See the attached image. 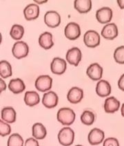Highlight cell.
<instances>
[{"mask_svg": "<svg viewBox=\"0 0 124 146\" xmlns=\"http://www.w3.org/2000/svg\"><path fill=\"white\" fill-rule=\"evenodd\" d=\"M76 117L74 111L70 108H61L57 112V119L58 121L64 125L72 124Z\"/></svg>", "mask_w": 124, "mask_h": 146, "instance_id": "6da1fadb", "label": "cell"}, {"mask_svg": "<svg viewBox=\"0 0 124 146\" xmlns=\"http://www.w3.org/2000/svg\"><path fill=\"white\" fill-rule=\"evenodd\" d=\"M57 138L61 145L70 146L74 142V132L70 127H64L59 130Z\"/></svg>", "mask_w": 124, "mask_h": 146, "instance_id": "7a4b0ae2", "label": "cell"}, {"mask_svg": "<svg viewBox=\"0 0 124 146\" xmlns=\"http://www.w3.org/2000/svg\"><path fill=\"white\" fill-rule=\"evenodd\" d=\"M29 52V47L26 42L23 40L17 41L12 48V53L17 58L26 57Z\"/></svg>", "mask_w": 124, "mask_h": 146, "instance_id": "3957f363", "label": "cell"}, {"mask_svg": "<svg viewBox=\"0 0 124 146\" xmlns=\"http://www.w3.org/2000/svg\"><path fill=\"white\" fill-rule=\"evenodd\" d=\"M100 35L94 30H88L84 36V41L86 45L90 47H95L100 44Z\"/></svg>", "mask_w": 124, "mask_h": 146, "instance_id": "277c9868", "label": "cell"}, {"mask_svg": "<svg viewBox=\"0 0 124 146\" xmlns=\"http://www.w3.org/2000/svg\"><path fill=\"white\" fill-rule=\"evenodd\" d=\"M35 85L37 90L42 92H45L51 89L52 78L48 75L40 76L35 80Z\"/></svg>", "mask_w": 124, "mask_h": 146, "instance_id": "5b68a950", "label": "cell"}, {"mask_svg": "<svg viewBox=\"0 0 124 146\" xmlns=\"http://www.w3.org/2000/svg\"><path fill=\"white\" fill-rule=\"evenodd\" d=\"M65 36L70 40H75L81 35V28L75 22H70L64 29Z\"/></svg>", "mask_w": 124, "mask_h": 146, "instance_id": "8992f818", "label": "cell"}, {"mask_svg": "<svg viewBox=\"0 0 124 146\" xmlns=\"http://www.w3.org/2000/svg\"><path fill=\"white\" fill-rule=\"evenodd\" d=\"M44 22L48 27L55 28L61 23L60 15L55 11H48L44 15Z\"/></svg>", "mask_w": 124, "mask_h": 146, "instance_id": "52a82bcc", "label": "cell"}, {"mask_svg": "<svg viewBox=\"0 0 124 146\" xmlns=\"http://www.w3.org/2000/svg\"><path fill=\"white\" fill-rule=\"evenodd\" d=\"M105 133L101 129L95 128L92 129L88 136V141L92 145H99L104 140Z\"/></svg>", "mask_w": 124, "mask_h": 146, "instance_id": "ba28073f", "label": "cell"}, {"mask_svg": "<svg viewBox=\"0 0 124 146\" xmlns=\"http://www.w3.org/2000/svg\"><path fill=\"white\" fill-rule=\"evenodd\" d=\"M113 16V12L109 7L104 6L100 8L96 12V18L101 23H108L111 21Z\"/></svg>", "mask_w": 124, "mask_h": 146, "instance_id": "9c48e42d", "label": "cell"}, {"mask_svg": "<svg viewBox=\"0 0 124 146\" xmlns=\"http://www.w3.org/2000/svg\"><path fill=\"white\" fill-rule=\"evenodd\" d=\"M101 34L103 38L113 40L118 36V28L115 23H108L102 28Z\"/></svg>", "mask_w": 124, "mask_h": 146, "instance_id": "30bf717a", "label": "cell"}, {"mask_svg": "<svg viewBox=\"0 0 124 146\" xmlns=\"http://www.w3.org/2000/svg\"><path fill=\"white\" fill-rule=\"evenodd\" d=\"M103 67L99 63L95 62L87 68L86 74L90 78L93 80H99L103 75Z\"/></svg>", "mask_w": 124, "mask_h": 146, "instance_id": "8fae6325", "label": "cell"}, {"mask_svg": "<svg viewBox=\"0 0 124 146\" xmlns=\"http://www.w3.org/2000/svg\"><path fill=\"white\" fill-rule=\"evenodd\" d=\"M81 50L77 47H73L68 50L66 53V60L70 64H73L74 66H77L79 62L81 60Z\"/></svg>", "mask_w": 124, "mask_h": 146, "instance_id": "7c38bea8", "label": "cell"}, {"mask_svg": "<svg viewBox=\"0 0 124 146\" xmlns=\"http://www.w3.org/2000/svg\"><path fill=\"white\" fill-rule=\"evenodd\" d=\"M66 67H67V64H66V60L62 58H54L50 63V69H51L52 72L55 74H58V75L64 74L65 72Z\"/></svg>", "mask_w": 124, "mask_h": 146, "instance_id": "4fadbf2b", "label": "cell"}, {"mask_svg": "<svg viewBox=\"0 0 124 146\" xmlns=\"http://www.w3.org/2000/svg\"><path fill=\"white\" fill-rule=\"evenodd\" d=\"M59 102V98L57 93L54 91H48L44 93L42 98V104L48 108H52L57 106Z\"/></svg>", "mask_w": 124, "mask_h": 146, "instance_id": "5bb4252c", "label": "cell"}, {"mask_svg": "<svg viewBox=\"0 0 124 146\" xmlns=\"http://www.w3.org/2000/svg\"><path fill=\"white\" fill-rule=\"evenodd\" d=\"M84 97L83 90L77 86H73L69 90L67 94V99L70 103L77 104L80 102Z\"/></svg>", "mask_w": 124, "mask_h": 146, "instance_id": "9a60e30c", "label": "cell"}, {"mask_svg": "<svg viewBox=\"0 0 124 146\" xmlns=\"http://www.w3.org/2000/svg\"><path fill=\"white\" fill-rule=\"evenodd\" d=\"M111 85L106 80H100L96 85V93L99 96L104 97L108 96L111 93Z\"/></svg>", "mask_w": 124, "mask_h": 146, "instance_id": "2e32d148", "label": "cell"}, {"mask_svg": "<svg viewBox=\"0 0 124 146\" xmlns=\"http://www.w3.org/2000/svg\"><path fill=\"white\" fill-rule=\"evenodd\" d=\"M104 111L107 113H114L120 108V102L115 97H109L105 100Z\"/></svg>", "mask_w": 124, "mask_h": 146, "instance_id": "e0dca14e", "label": "cell"}, {"mask_svg": "<svg viewBox=\"0 0 124 146\" xmlns=\"http://www.w3.org/2000/svg\"><path fill=\"white\" fill-rule=\"evenodd\" d=\"M23 15L27 20L37 19L40 15V6L37 4H30L23 9Z\"/></svg>", "mask_w": 124, "mask_h": 146, "instance_id": "ac0fdd59", "label": "cell"}, {"mask_svg": "<svg viewBox=\"0 0 124 146\" xmlns=\"http://www.w3.org/2000/svg\"><path fill=\"white\" fill-rule=\"evenodd\" d=\"M1 120L8 123H14L16 120V111L13 107H5L1 110Z\"/></svg>", "mask_w": 124, "mask_h": 146, "instance_id": "d6986e66", "label": "cell"}, {"mask_svg": "<svg viewBox=\"0 0 124 146\" xmlns=\"http://www.w3.org/2000/svg\"><path fill=\"white\" fill-rule=\"evenodd\" d=\"M53 36L50 32H44L39 37V43L40 46L45 50H48L53 46Z\"/></svg>", "mask_w": 124, "mask_h": 146, "instance_id": "ffe728a7", "label": "cell"}, {"mask_svg": "<svg viewBox=\"0 0 124 146\" xmlns=\"http://www.w3.org/2000/svg\"><path fill=\"white\" fill-rule=\"evenodd\" d=\"M8 89L13 93L17 94L23 92L26 89V85L23 81L20 78L12 79L8 84Z\"/></svg>", "mask_w": 124, "mask_h": 146, "instance_id": "44dd1931", "label": "cell"}, {"mask_svg": "<svg viewBox=\"0 0 124 146\" xmlns=\"http://www.w3.org/2000/svg\"><path fill=\"white\" fill-rule=\"evenodd\" d=\"M24 102L27 106H34L40 102V95L36 91H26L24 95Z\"/></svg>", "mask_w": 124, "mask_h": 146, "instance_id": "7402d4cb", "label": "cell"}, {"mask_svg": "<svg viewBox=\"0 0 124 146\" xmlns=\"http://www.w3.org/2000/svg\"><path fill=\"white\" fill-rule=\"evenodd\" d=\"M32 133L35 139H44L47 135V130L42 123H35L32 128Z\"/></svg>", "mask_w": 124, "mask_h": 146, "instance_id": "603a6c76", "label": "cell"}, {"mask_svg": "<svg viewBox=\"0 0 124 146\" xmlns=\"http://www.w3.org/2000/svg\"><path fill=\"white\" fill-rule=\"evenodd\" d=\"M74 7L79 13H86L89 12L92 8L91 0H75Z\"/></svg>", "mask_w": 124, "mask_h": 146, "instance_id": "cb8c5ba5", "label": "cell"}, {"mask_svg": "<svg viewBox=\"0 0 124 146\" xmlns=\"http://www.w3.org/2000/svg\"><path fill=\"white\" fill-rule=\"evenodd\" d=\"M13 74L12 67L10 62L7 60H2L0 61V76L3 78L10 77Z\"/></svg>", "mask_w": 124, "mask_h": 146, "instance_id": "d4e9b609", "label": "cell"}, {"mask_svg": "<svg viewBox=\"0 0 124 146\" xmlns=\"http://www.w3.org/2000/svg\"><path fill=\"white\" fill-rule=\"evenodd\" d=\"M24 34V28L19 24H15L12 26L10 35L15 40H19Z\"/></svg>", "mask_w": 124, "mask_h": 146, "instance_id": "484cf974", "label": "cell"}, {"mask_svg": "<svg viewBox=\"0 0 124 146\" xmlns=\"http://www.w3.org/2000/svg\"><path fill=\"white\" fill-rule=\"evenodd\" d=\"M95 115L90 111H84L81 115V121L86 125H90L95 122Z\"/></svg>", "mask_w": 124, "mask_h": 146, "instance_id": "4316f807", "label": "cell"}, {"mask_svg": "<svg viewBox=\"0 0 124 146\" xmlns=\"http://www.w3.org/2000/svg\"><path fill=\"white\" fill-rule=\"evenodd\" d=\"M23 139L19 134L14 133L9 137L7 141V146H23Z\"/></svg>", "mask_w": 124, "mask_h": 146, "instance_id": "83f0119b", "label": "cell"}, {"mask_svg": "<svg viewBox=\"0 0 124 146\" xmlns=\"http://www.w3.org/2000/svg\"><path fill=\"white\" fill-rule=\"evenodd\" d=\"M114 58L119 64H124V45L117 47L114 52Z\"/></svg>", "mask_w": 124, "mask_h": 146, "instance_id": "f1b7e54d", "label": "cell"}, {"mask_svg": "<svg viewBox=\"0 0 124 146\" xmlns=\"http://www.w3.org/2000/svg\"><path fill=\"white\" fill-rule=\"evenodd\" d=\"M11 132V125L3 120H0V135L5 137Z\"/></svg>", "mask_w": 124, "mask_h": 146, "instance_id": "f546056e", "label": "cell"}, {"mask_svg": "<svg viewBox=\"0 0 124 146\" xmlns=\"http://www.w3.org/2000/svg\"><path fill=\"white\" fill-rule=\"evenodd\" d=\"M103 146H119V142L115 137H109L103 141Z\"/></svg>", "mask_w": 124, "mask_h": 146, "instance_id": "4dcf8cb0", "label": "cell"}, {"mask_svg": "<svg viewBox=\"0 0 124 146\" xmlns=\"http://www.w3.org/2000/svg\"><path fill=\"white\" fill-rule=\"evenodd\" d=\"M25 146H40V144L36 139L28 138L25 141Z\"/></svg>", "mask_w": 124, "mask_h": 146, "instance_id": "1f68e13d", "label": "cell"}, {"mask_svg": "<svg viewBox=\"0 0 124 146\" xmlns=\"http://www.w3.org/2000/svg\"><path fill=\"white\" fill-rule=\"evenodd\" d=\"M118 86L122 91H124V74L120 76L118 80Z\"/></svg>", "mask_w": 124, "mask_h": 146, "instance_id": "d6a6232c", "label": "cell"}, {"mask_svg": "<svg viewBox=\"0 0 124 146\" xmlns=\"http://www.w3.org/2000/svg\"><path fill=\"white\" fill-rule=\"evenodd\" d=\"M0 91L1 92H2L3 91H5L6 89V82H4V80H3L2 78L0 79Z\"/></svg>", "mask_w": 124, "mask_h": 146, "instance_id": "836d02e7", "label": "cell"}, {"mask_svg": "<svg viewBox=\"0 0 124 146\" xmlns=\"http://www.w3.org/2000/svg\"><path fill=\"white\" fill-rule=\"evenodd\" d=\"M117 4H119V6L121 9H123L124 8V0H117Z\"/></svg>", "mask_w": 124, "mask_h": 146, "instance_id": "e575fe53", "label": "cell"}, {"mask_svg": "<svg viewBox=\"0 0 124 146\" xmlns=\"http://www.w3.org/2000/svg\"><path fill=\"white\" fill-rule=\"evenodd\" d=\"M35 2L37 3V4H44V3H46L47 2L48 0H35Z\"/></svg>", "mask_w": 124, "mask_h": 146, "instance_id": "d590c367", "label": "cell"}, {"mask_svg": "<svg viewBox=\"0 0 124 146\" xmlns=\"http://www.w3.org/2000/svg\"><path fill=\"white\" fill-rule=\"evenodd\" d=\"M121 115L122 116L124 117V103L122 104L121 108Z\"/></svg>", "mask_w": 124, "mask_h": 146, "instance_id": "8d00e7d4", "label": "cell"}, {"mask_svg": "<svg viewBox=\"0 0 124 146\" xmlns=\"http://www.w3.org/2000/svg\"><path fill=\"white\" fill-rule=\"evenodd\" d=\"M75 146H83V145H75Z\"/></svg>", "mask_w": 124, "mask_h": 146, "instance_id": "74e56055", "label": "cell"}]
</instances>
